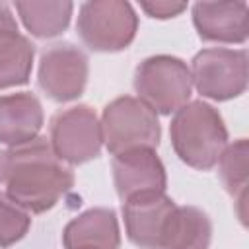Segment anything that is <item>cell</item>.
Segmentation results:
<instances>
[{"label":"cell","mask_w":249,"mask_h":249,"mask_svg":"<svg viewBox=\"0 0 249 249\" xmlns=\"http://www.w3.org/2000/svg\"><path fill=\"white\" fill-rule=\"evenodd\" d=\"M0 185L23 210L43 214L74 187V173L54 154L51 140L37 136L0 152Z\"/></svg>","instance_id":"cell-1"},{"label":"cell","mask_w":249,"mask_h":249,"mask_svg":"<svg viewBox=\"0 0 249 249\" xmlns=\"http://www.w3.org/2000/svg\"><path fill=\"white\" fill-rule=\"evenodd\" d=\"M171 146L179 160L195 169H212L228 146L222 115L206 101H191L175 111L169 124Z\"/></svg>","instance_id":"cell-2"},{"label":"cell","mask_w":249,"mask_h":249,"mask_svg":"<svg viewBox=\"0 0 249 249\" xmlns=\"http://www.w3.org/2000/svg\"><path fill=\"white\" fill-rule=\"evenodd\" d=\"M99 123L103 142L113 156L136 148L156 150L161 138L156 111L132 95H123L107 103Z\"/></svg>","instance_id":"cell-3"},{"label":"cell","mask_w":249,"mask_h":249,"mask_svg":"<svg viewBox=\"0 0 249 249\" xmlns=\"http://www.w3.org/2000/svg\"><path fill=\"white\" fill-rule=\"evenodd\" d=\"M138 99L152 111L169 115L181 109L193 93V78L187 62L169 54H156L142 60L134 72Z\"/></svg>","instance_id":"cell-4"},{"label":"cell","mask_w":249,"mask_h":249,"mask_svg":"<svg viewBox=\"0 0 249 249\" xmlns=\"http://www.w3.org/2000/svg\"><path fill=\"white\" fill-rule=\"evenodd\" d=\"M138 29V18L124 0L84 2L78 12L76 31L82 43L95 53L126 49Z\"/></svg>","instance_id":"cell-5"},{"label":"cell","mask_w":249,"mask_h":249,"mask_svg":"<svg viewBox=\"0 0 249 249\" xmlns=\"http://www.w3.org/2000/svg\"><path fill=\"white\" fill-rule=\"evenodd\" d=\"M191 78L196 91L214 101L239 97L247 89V51L204 49L195 54Z\"/></svg>","instance_id":"cell-6"},{"label":"cell","mask_w":249,"mask_h":249,"mask_svg":"<svg viewBox=\"0 0 249 249\" xmlns=\"http://www.w3.org/2000/svg\"><path fill=\"white\" fill-rule=\"evenodd\" d=\"M51 146L54 154L72 165L86 163L99 156L103 136L95 111L88 105H74L51 119Z\"/></svg>","instance_id":"cell-7"},{"label":"cell","mask_w":249,"mask_h":249,"mask_svg":"<svg viewBox=\"0 0 249 249\" xmlns=\"http://www.w3.org/2000/svg\"><path fill=\"white\" fill-rule=\"evenodd\" d=\"M88 70V56L82 49L72 43H54L41 54L37 82L53 101L66 103L84 93Z\"/></svg>","instance_id":"cell-8"},{"label":"cell","mask_w":249,"mask_h":249,"mask_svg":"<svg viewBox=\"0 0 249 249\" xmlns=\"http://www.w3.org/2000/svg\"><path fill=\"white\" fill-rule=\"evenodd\" d=\"M175 202L165 193H142L123 202L128 239L140 249H160Z\"/></svg>","instance_id":"cell-9"},{"label":"cell","mask_w":249,"mask_h":249,"mask_svg":"<svg viewBox=\"0 0 249 249\" xmlns=\"http://www.w3.org/2000/svg\"><path fill=\"white\" fill-rule=\"evenodd\" d=\"M111 167L115 189L123 202L142 193H165L167 175L156 150L136 148L117 154Z\"/></svg>","instance_id":"cell-10"},{"label":"cell","mask_w":249,"mask_h":249,"mask_svg":"<svg viewBox=\"0 0 249 249\" xmlns=\"http://www.w3.org/2000/svg\"><path fill=\"white\" fill-rule=\"evenodd\" d=\"M193 23L202 41L245 43L247 4L245 2H196Z\"/></svg>","instance_id":"cell-11"},{"label":"cell","mask_w":249,"mask_h":249,"mask_svg":"<svg viewBox=\"0 0 249 249\" xmlns=\"http://www.w3.org/2000/svg\"><path fill=\"white\" fill-rule=\"evenodd\" d=\"M33 56V43L19 33L10 8L0 4V89L27 84Z\"/></svg>","instance_id":"cell-12"},{"label":"cell","mask_w":249,"mask_h":249,"mask_svg":"<svg viewBox=\"0 0 249 249\" xmlns=\"http://www.w3.org/2000/svg\"><path fill=\"white\" fill-rule=\"evenodd\" d=\"M64 249H119L121 230L113 208H89L62 231Z\"/></svg>","instance_id":"cell-13"},{"label":"cell","mask_w":249,"mask_h":249,"mask_svg":"<svg viewBox=\"0 0 249 249\" xmlns=\"http://www.w3.org/2000/svg\"><path fill=\"white\" fill-rule=\"evenodd\" d=\"M41 101L29 91L0 95V144L16 146L37 138L43 126Z\"/></svg>","instance_id":"cell-14"},{"label":"cell","mask_w":249,"mask_h":249,"mask_svg":"<svg viewBox=\"0 0 249 249\" xmlns=\"http://www.w3.org/2000/svg\"><path fill=\"white\" fill-rule=\"evenodd\" d=\"M212 222L196 206H175L169 216L160 249H208Z\"/></svg>","instance_id":"cell-15"},{"label":"cell","mask_w":249,"mask_h":249,"mask_svg":"<svg viewBox=\"0 0 249 249\" xmlns=\"http://www.w3.org/2000/svg\"><path fill=\"white\" fill-rule=\"evenodd\" d=\"M16 10L25 25V29L39 37L49 39L60 35L68 23L74 10L72 2H16Z\"/></svg>","instance_id":"cell-16"},{"label":"cell","mask_w":249,"mask_h":249,"mask_svg":"<svg viewBox=\"0 0 249 249\" xmlns=\"http://www.w3.org/2000/svg\"><path fill=\"white\" fill-rule=\"evenodd\" d=\"M247 156L249 146L245 138L235 140L233 144L226 146L218 163H220V179L226 191L243 206L247 195Z\"/></svg>","instance_id":"cell-17"},{"label":"cell","mask_w":249,"mask_h":249,"mask_svg":"<svg viewBox=\"0 0 249 249\" xmlns=\"http://www.w3.org/2000/svg\"><path fill=\"white\" fill-rule=\"evenodd\" d=\"M31 226V216L0 191V247H10L23 239Z\"/></svg>","instance_id":"cell-18"},{"label":"cell","mask_w":249,"mask_h":249,"mask_svg":"<svg viewBox=\"0 0 249 249\" xmlns=\"http://www.w3.org/2000/svg\"><path fill=\"white\" fill-rule=\"evenodd\" d=\"M140 8L150 16L158 19H167L179 16L183 10H187L185 2H167V0H158V2H140Z\"/></svg>","instance_id":"cell-19"}]
</instances>
